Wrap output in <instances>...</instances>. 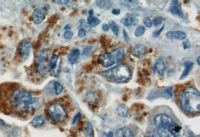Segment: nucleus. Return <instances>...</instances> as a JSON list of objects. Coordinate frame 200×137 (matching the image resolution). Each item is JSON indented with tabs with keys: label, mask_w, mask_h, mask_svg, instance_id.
Segmentation results:
<instances>
[{
	"label": "nucleus",
	"mask_w": 200,
	"mask_h": 137,
	"mask_svg": "<svg viewBox=\"0 0 200 137\" xmlns=\"http://www.w3.org/2000/svg\"><path fill=\"white\" fill-rule=\"evenodd\" d=\"M44 104L43 97L27 90L19 83L0 84V113L26 120L38 114Z\"/></svg>",
	"instance_id": "nucleus-1"
},
{
	"label": "nucleus",
	"mask_w": 200,
	"mask_h": 137,
	"mask_svg": "<svg viewBox=\"0 0 200 137\" xmlns=\"http://www.w3.org/2000/svg\"><path fill=\"white\" fill-rule=\"evenodd\" d=\"M75 111V108L68 95L50 101L44 108L45 118L50 123L56 126H63L70 122Z\"/></svg>",
	"instance_id": "nucleus-2"
},
{
	"label": "nucleus",
	"mask_w": 200,
	"mask_h": 137,
	"mask_svg": "<svg viewBox=\"0 0 200 137\" xmlns=\"http://www.w3.org/2000/svg\"><path fill=\"white\" fill-rule=\"evenodd\" d=\"M180 103L183 110L189 114H199L200 111V94L192 87H188L180 96Z\"/></svg>",
	"instance_id": "nucleus-3"
},
{
	"label": "nucleus",
	"mask_w": 200,
	"mask_h": 137,
	"mask_svg": "<svg viewBox=\"0 0 200 137\" xmlns=\"http://www.w3.org/2000/svg\"><path fill=\"white\" fill-rule=\"evenodd\" d=\"M48 56L45 54H39L35 57L33 64L30 67L29 77L35 84L43 82L49 71Z\"/></svg>",
	"instance_id": "nucleus-4"
},
{
	"label": "nucleus",
	"mask_w": 200,
	"mask_h": 137,
	"mask_svg": "<svg viewBox=\"0 0 200 137\" xmlns=\"http://www.w3.org/2000/svg\"><path fill=\"white\" fill-rule=\"evenodd\" d=\"M131 70L125 64H120L101 73V76L104 77L113 78L119 82H124L129 80L131 77Z\"/></svg>",
	"instance_id": "nucleus-5"
},
{
	"label": "nucleus",
	"mask_w": 200,
	"mask_h": 137,
	"mask_svg": "<svg viewBox=\"0 0 200 137\" xmlns=\"http://www.w3.org/2000/svg\"><path fill=\"white\" fill-rule=\"evenodd\" d=\"M73 137H94V131L91 123L88 121H78L71 130Z\"/></svg>",
	"instance_id": "nucleus-6"
},
{
	"label": "nucleus",
	"mask_w": 200,
	"mask_h": 137,
	"mask_svg": "<svg viewBox=\"0 0 200 137\" xmlns=\"http://www.w3.org/2000/svg\"><path fill=\"white\" fill-rule=\"evenodd\" d=\"M154 123L157 128H168L171 131L177 125L170 116L165 113L156 115L154 118Z\"/></svg>",
	"instance_id": "nucleus-7"
},
{
	"label": "nucleus",
	"mask_w": 200,
	"mask_h": 137,
	"mask_svg": "<svg viewBox=\"0 0 200 137\" xmlns=\"http://www.w3.org/2000/svg\"><path fill=\"white\" fill-rule=\"evenodd\" d=\"M32 43L29 41H23L19 44L17 52V58L21 61H24L30 55Z\"/></svg>",
	"instance_id": "nucleus-8"
},
{
	"label": "nucleus",
	"mask_w": 200,
	"mask_h": 137,
	"mask_svg": "<svg viewBox=\"0 0 200 137\" xmlns=\"http://www.w3.org/2000/svg\"><path fill=\"white\" fill-rule=\"evenodd\" d=\"M108 57L113 64H117L123 60L125 56V51L122 48L115 49L109 53Z\"/></svg>",
	"instance_id": "nucleus-9"
},
{
	"label": "nucleus",
	"mask_w": 200,
	"mask_h": 137,
	"mask_svg": "<svg viewBox=\"0 0 200 137\" xmlns=\"http://www.w3.org/2000/svg\"><path fill=\"white\" fill-rule=\"evenodd\" d=\"M58 61V57L57 55L53 54L50 59V61L48 63L49 71L54 77H57L58 76L59 72L60 69V63L57 65Z\"/></svg>",
	"instance_id": "nucleus-10"
},
{
	"label": "nucleus",
	"mask_w": 200,
	"mask_h": 137,
	"mask_svg": "<svg viewBox=\"0 0 200 137\" xmlns=\"http://www.w3.org/2000/svg\"><path fill=\"white\" fill-rule=\"evenodd\" d=\"M152 137H176L174 134L168 128H157L154 131Z\"/></svg>",
	"instance_id": "nucleus-11"
},
{
	"label": "nucleus",
	"mask_w": 200,
	"mask_h": 137,
	"mask_svg": "<svg viewBox=\"0 0 200 137\" xmlns=\"http://www.w3.org/2000/svg\"><path fill=\"white\" fill-rule=\"evenodd\" d=\"M131 54L138 58H142L146 54V47L143 44H137L131 51Z\"/></svg>",
	"instance_id": "nucleus-12"
},
{
	"label": "nucleus",
	"mask_w": 200,
	"mask_h": 137,
	"mask_svg": "<svg viewBox=\"0 0 200 137\" xmlns=\"http://www.w3.org/2000/svg\"><path fill=\"white\" fill-rule=\"evenodd\" d=\"M167 38L170 40H178L179 41H184L186 39L187 35L185 33L181 31L168 32L166 34Z\"/></svg>",
	"instance_id": "nucleus-13"
},
{
	"label": "nucleus",
	"mask_w": 200,
	"mask_h": 137,
	"mask_svg": "<svg viewBox=\"0 0 200 137\" xmlns=\"http://www.w3.org/2000/svg\"><path fill=\"white\" fill-rule=\"evenodd\" d=\"M32 20L36 24L42 23L45 18V13L43 11L39 9L35 10L32 15Z\"/></svg>",
	"instance_id": "nucleus-14"
},
{
	"label": "nucleus",
	"mask_w": 200,
	"mask_h": 137,
	"mask_svg": "<svg viewBox=\"0 0 200 137\" xmlns=\"http://www.w3.org/2000/svg\"><path fill=\"white\" fill-rule=\"evenodd\" d=\"M116 137H135L134 133L127 127H122L116 132Z\"/></svg>",
	"instance_id": "nucleus-15"
},
{
	"label": "nucleus",
	"mask_w": 200,
	"mask_h": 137,
	"mask_svg": "<svg viewBox=\"0 0 200 137\" xmlns=\"http://www.w3.org/2000/svg\"><path fill=\"white\" fill-rule=\"evenodd\" d=\"M116 112L119 116L123 118H128L129 116V110L128 107L125 105H119L117 107Z\"/></svg>",
	"instance_id": "nucleus-16"
},
{
	"label": "nucleus",
	"mask_w": 200,
	"mask_h": 137,
	"mask_svg": "<svg viewBox=\"0 0 200 137\" xmlns=\"http://www.w3.org/2000/svg\"><path fill=\"white\" fill-rule=\"evenodd\" d=\"M80 56V51L78 49H73L68 56V61L70 64H74L77 61Z\"/></svg>",
	"instance_id": "nucleus-17"
},
{
	"label": "nucleus",
	"mask_w": 200,
	"mask_h": 137,
	"mask_svg": "<svg viewBox=\"0 0 200 137\" xmlns=\"http://www.w3.org/2000/svg\"><path fill=\"white\" fill-rule=\"evenodd\" d=\"M46 119L43 116L39 115L34 118L31 122V124L35 128H40L44 125Z\"/></svg>",
	"instance_id": "nucleus-18"
},
{
	"label": "nucleus",
	"mask_w": 200,
	"mask_h": 137,
	"mask_svg": "<svg viewBox=\"0 0 200 137\" xmlns=\"http://www.w3.org/2000/svg\"><path fill=\"white\" fill-rule=\"evenodd\" d=\"M183 66L185 67V70L183 73L182 76H181V78H180V80L184 79L187 76L189 75L190 72H191L192 69L193 68L194 63L192 61H186L184 63Z\"/></svg>",
	"instance_id": "nucleus-19"
},
{
	"label": "nucleus",
	"mask_w": 200,
	"mask_h": 137,
	"mask_svg": "<svg viewBox=\"0 0 200 137\" xmlns=\"http://www.w3.org/2000/svg\"><path fill=\"white\" fill-rule=\"evenodd\" d=\"M98 61L99 64H101L102 66H103L105 68H107V67L114 65L110 61L108 57V55H106V54L100 55V56L98 57Z\"/></svg>",
	"instance_id": "nucleus-20"
},
{
	"label": "nucleus",
	"mask_w": 200,
	"mask_h": 137,
	"mask_svg": "<svg viewBox=\"0 0 200 137\" xmlns=\"http://www.w3.org/2000/svg\"><path fill=\"white\" fill-rule=\"evenodd\" d=\"M172 14L177 15L180 18H183L184 16L183 13L182 12L180 8L178 5H173L170 9L169 10Z\"/></svg>",
	"instance_id": "nucleus-21"
},
{
	"label": "nucleus",
	"mask_w": 200,
	"mask_h": 137,
	"mask_svg": "<svg viewBox=\"0 0 200 137\" xmlns=\"http://www.w3.org/2000/svg\"><path fill=\"white\" fill-rule=\"evenodd\" d=\"M156 70L158 72L159 74L162 75L163 72L165 71L166 66L165 62L162 60H159L157 62L155 65Z\"/></svg>",
	"instance_id": "nucleus-22"
},
{
	"label": "nucleus",
	"mask_w": 200,
	"mask_h": 137,
	"mask_svg": "<svg viewBox=\"0 0 200 137\" xmlns=\"http://www.w3.org/2000/svg\"><path fill=\"white\" fill-rule=\"evenodd\" d=\"M100 19L93 16H89L87 18V23L90 27H95L100 23Z\"/></svg>",
	"instance_id": "nucleus-23"
},
{
	"label": "nucleus",
	"mask_w": 200,
	"mask_h": 137,
	"mask_svg": "<svg viewBox=\"0 0 200 137\" xmlns=\"http://www.w3.org/2000/svg\"><path fill=\"white\" fill-rule=\"evenodd\" d=\"M53 87H54V89L55 93L57 96H58L60 94H61L64 89L63 86L61 84V83L58 81L54 82Z\"/></svg>",
	"instance_id": "nucleus-24"
},
{
	"label": "nucleus",
	"mask_w": 200,
	"mask_h": 137,
	"mask_svg": "<svg viewBox=\"0 0 200 137\" xmlns=\"http://www.w3.org/2000/svg\"><path fill=\"white\" fill-rule=\"evenodd\" d=\"M110 27L112 30L113 32L115 34L116 36H118L119 34V27L118 25L117 24L113 21H110L109 22Z\"/></svg>",
	"instance_id": "nucleus-25"
},
{
	"label": "nucleus",
	"mask_w": 200,
	"mask_h": 137,
	"mask_svg": "<svg viewBox=\"0 0 200 137\" xmlns=\"http://www.w3.org/2000/svg\"><path fill=\"white\" fill-rule=\"evenodd\" d=\"M145 27L144 26H141L138 27L135 31V35L136 37H140L143 35L145 32Z\"/></svg>",
	"instance_id": "nucleus-26"
},
{
	"label": "nucleus",
	"mask_w": 200,
	"mask_h": 137,
	"mask_svg": "<svg viewBox=\"0 0 200 137\" xmlns=\"http://www.w3.org/2000/svg\"><path fill=\"white\" fill-rule=\"evenodd\" d=\"M123 24L126 27H130L133 23V19L131 17H127L121 20Z\"/></svg>",
	"instance_id": "nucleus-27"
},
{
	"label": "nucleus",
	"mask_w": 200,
	"mask_h": 137,
	"mask_svg": "<svg viewBox=\"0 0 200 137\" xmlns=\"http://www.w3.org/2000/svg\"><path fill=\"white\" fill-rule=\"evenodd\" d=\"M164 20V18H163L162 17H155L152 22L155 26H157L161 24Z\"/></svg>",
	"instance_id": "nucleus-28"
},
{
	"label": "nucleus",
	"mask_w": 200,
	"mask_h": 137,
	"mask_svg": "<svg viewBox=\"0 0 200 137\" xmlns=\"http://www.w3.org/2000/svg\"><path fill=\"white\" fill-rule=\"evenodd\" d=\"M144 24L146 25V27L148 28L151 27L152 26V22L150 18L149 17H146L144 19Z\"/></svg>",
	"instance_id": "nucleus-29"
},
{
	"label": "nucleus",
	"mask_w": 200,
	"mask_h": 137,
	"mask_svg": "<svg viewBox=\"0 0 200 137\" xmlns=\"http://www.w3.org/2000/svg\"><path fill=\"white\" fill-rule=\"evenodd\" d=\"M164 28H165V25H163L161 29H160L158 30H156L153 33V37H155L156 38V37H157L158 36H159L160 34H161L162 33V32L163 31Z\"/></svg>",
	"instance_id": "nucleus-30"
},
{
	"label": "nucleus",
	"mask_w": 200,
	"mask_h": 137,
	"mask_svg": "<svg viewBox=\"0 0 200 137\" xmlns=\"http://www.w3.org/2000/svg\"><path fill=\"white\" fill-rule=\"evenodd\" d=\"M73 36V33L70 31H67L64 34V38L67 39H70Z\"/></svg>",
	"instance_id": "nucleus-31"
},
{
	"label": "nucleus",
	"mask_w": 200,
	"mask_h": 137,
	"mask_svg": "<svg viewBox=\"0 0 200 137\" xmlns=\"http://www.w3.org/2000/svg\"><path fill=\"white\" fill-rule=\"evenodd\" d=\"M86 34V31L85 29H81L80 30H79L78 31V36L80 38H83V37H85Z\"/></svg>",
	"instance_id": "nucleus-32"
},
{
	"label": "nucleus",
	"mask_w": 200,
	"mask_h": 137,
	"mask_svg": "<svg viewBox=\"0 0 200 137\" xmlns=\"http://www.w3.org/2000/svg\"><path fill=\"white\" fill-rule=\"evenodd\" d=\"M184 49H189L191 47V43L190 42L189 40L187 39L185 41H184L182 43Z\"/></svg>",
	"instance_id": "nucleus-33"
},
{
	"label": "nucleus",
	"mask_w": 200,
	"mask_h": 137,
	"mask_svg": "<svg viewBox=\"0 0 200 137\" xmlns=\"http://www.w3.org/2000/svg\"><path fill=\"white\" fill-rule=\"evenodd\" d=\"M91 50H92V47H87L85 48L84 50H83V55H85V56L88 55L89 54L90 51H91Z\"/></svg>",
	"instance_id": "nucleus-34"
},
{
	"label": "nucleus",
	"mask_w": 200,
	"mask_h": 137,
	"mask_svg": "<svg viewBox=\"0 0 200 137\" xmlns=\"http://www.w3.org/2000/svg\"><path fill=\"white\" fill-rule=\"evenodd\" d=\"M123 36H124L125 40H126V42L127 43L129 42L130 39H129L128 35L127 33L126 32V30H123Z\"/></svg>",
	"instance_id": "nucleus-35"
},
{
	"label": "nucleus",
	"mask_w": 200,
	"mask_h": 137,
	"mask_svg": "<svg viewBox=\"0 0 200 137\" xmlns=\"http://www.w3.org/2000/svg\"><path fill=\"white\" fill-rule=\"evenodd\" d=\"M81 117V113H78V114H76V115L75 116L74 118V120H73V124H74L76 123V121H77Z\"/></svg>",
	"instance_id": "nucleus-36"
},
{
	"label": "nucleus",
	"mask_w": 200,
	"mask_h": 137,
	"mask_svg": "<svg viewBox=\"0 0 200 137\" xmlns=\"http://www.w3.org/2000/svg\"><path fill=\"white\" fill-rule=\"evenodd\" d=\"M121 10L119 9H113L112 11V13L115 15H118L120 14Z\"/></svg>",
	"instance_id": "nucleus-37"
},
{
	"label": "nucleus",
	"mask_w": 200,
	"mask_h": 137,
	"mask_svg": "<svg viewBox=\"0 0 200 137\" xmlns=\"http://www.w3.org/2000/svg\"><path fill=\"white\" fill-rule=\"evenodd\" d=\"M167 93H168V95L169 96H170L171 97L173 96V87H171L170 88L167 90Z\"/></svg>",
	"instance_id": "nucleus-38"
},
{
	"label": "nucleus",
	"mask_w": 200,
	"mask_h": 137,
	"mask_svg": "<svg viewBox=\"0 0 200 137\" xmlns=\"http://www.w3.org/2000/svg\"><path fill=\"white\" fill-rule=\"evenodd\" d=\"M102 29L104 32L108 31L109 29V26L107 24H104L102 26Z\"/></svg>",
	"instance_id": "nucleus-39"
},
{
	"label": "nucleus",
	"mask_w": 200,
	"mask_h": 137,
	"mask_svg": "<svg viewBox=\"0 0 200 137\" xmlns=\"http://www.w3.org/2000/svg\"><path fill=\"white\" fill-rule=\"evenodd\" d=\"M69 2H70V1H66V0H65V1H57V3L60 4L66 5L68 4Z\"/></svg>",
	"instance_id": "nucleus-40"
},
{
	"label": "nucleus",
	"mask_w": 200,
	"mask_h": 137,
	"mask_svg": "<svg viewBox=\"0 0 200 137\" xmlns=\"http://www.w3.org/2000/svg\"><path fill=\"white\" fill-rule=\"evenodd\" d=\"M89 14L90 16H92L94 14V10L93 9H91L89 11Z\"/></svg>",
	"instance_id": "nucleus-41"
},
{
	"label": "nucleus",
	"mask_w": 200,
	"mask_h": 137,
	"mask_svg": "<svg viewBox=\"0 0 200 137\" xmlns=\"http://www.w3.org/2000/svg\"><path fill=\"white\" fill-rule=\"evenodd\" d=\"M71 28V26H70V25H67L65 26L64 29L65 30H69V29H70Z\"/></svg>",
	"instance_id": "nucleus-42"
},
{
	"label": "nucleus",
	"mask_w": 200,
	"mask_h": 137,
	"mask_svg": "<svg viewBox=\"0 0 200 137\" xmlns=\"http://www.w3.org/2000/svg\"><path fill=\"white\" fill-rule=\"evenodd\" d=\"M113 133L112 132H110L108 134H107V137H113Z\"/></svg>",
	"instance_id": "nucleus-43"
},
{
	"label": "nucleus",
	"mask_w": 200,
	"mask_h": 137,
	"mask_svg": "<svg viewBox=\"0 0 200 137\" xmlns=\"http://www.w3.org/2000/svg\"><path fill=\"white\" fill-rule=\"evenodd\" d=\"M197 64H198V65H200V56H199V57H198V58L197 59Z\"/></svg>",
	"instance_id": "nucleus-44"
}]
</instances>
